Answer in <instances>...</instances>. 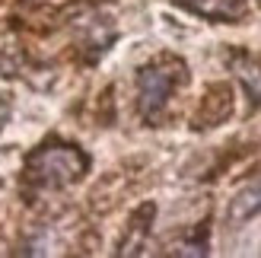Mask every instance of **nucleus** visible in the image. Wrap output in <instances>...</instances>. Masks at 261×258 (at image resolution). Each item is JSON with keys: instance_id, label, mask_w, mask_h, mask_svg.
<instances>
[{"instance_id": "nucleus-1", "label": "nucleus", "mask_w": 261, "mask_h": 258, "mask_svg": "<svg viewBox=\"0 0 261 258\" xmlns=\"http://www.w3.org/2000/svg\"><path fill=\"white\" fill-rule=\"evenodd\" d=\"M86 172V157L70 144H48L38 153H32L29 163H25V175L35 185L45 188H61L76 182Z\"/></svg>"}, {"instance_id": "nucleus-2", "label": "nucleus", "mask_w": 261, "mask_h": 258, "mask_svg": "<svg viewBox=\"0 0 261 258\" xmlns=\"http://www.w3.org/2000/svg\"><path fill=\"white\" fill-rule=\"evenodd\" d=\"M178 80V67H163V64H153V67H143L137 89H140V112L147 118H156L163 112V106L169 102Z\"/></svg>"}, {"instance_id": "nucleus-3", "label": "nucleus", "mask_w": 261, "mask_h": 258, "mask_svg": "<svg viewBox=\"0 0 261 258\" xmlns=\"http://www.w3.org/2000/svg\"><path fill=\"white\" fill-rule=\"evenodd\" d=\"M255 214H261V178H255V182H249L245 188H239L232 204H229V220L232 223H245Z\"/></svg>"}, {"instance_id": "nucleus-4", "label": "nucleus", "mask_w": 261, "mask_h": 258, "mask_svg": "<svg viewBox=\"0 0 261 258\" xmlns=\"http://www.w3.org/2000/svg\"><path fill=\"white\" fill-rule=\"evenodd\" d=\"M178 4L214 19H236L242 13V0H178Z\"/></svg>"}, {"instance_id": "nucleus-5", "label": "nucleus", "mask_w": 261, "mask_h": 258, "mask_svg": "<svg viewBox=\"0 0 261 258\" xmlns=\"http://www.w3.org/2000/svg\"><path fill=\"white\" fill-rule=\"evenodd\" d=\"M236 73L242 76V83H245V89H249L252 102L258 106V102H261V64H255V61H236Z\"/></svg>"}]
</instances>
